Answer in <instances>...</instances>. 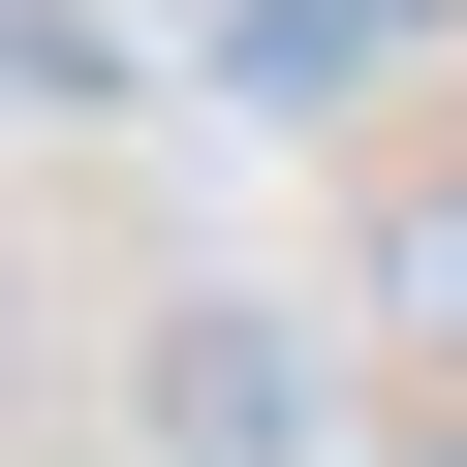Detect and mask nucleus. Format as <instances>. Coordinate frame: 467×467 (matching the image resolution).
Listing matches in <instances>:
<instances>
[{"label": "nucleus", "instance_id": "f03ea898", "mask_svg": "<svg viewBox=\"0 0 467 467\" xmlns=\"http://www.w3.org/2000/svg\"><path fill=\"white\" fill-rule=\"evenodd\" d=\"M374 312H405V343H467V156H436V187L374 218Z\"/></svg>", "mask_w": 467, "mask_h": 467}, {"label": "nucleus", "instance_id": "f257e3e1", "mask_svg": "<svg viewBox=\"0 0 467 467\" xmlns=\"http://www.w3.org/2000/svg\"><path fill=\"white\" fill-rule=\"evenodd\" d=\"M156 436L187 467H312V343L281 312H156Z\"/></svg>", "mask_w": 467, "mask_h": 467}]
</instances>
